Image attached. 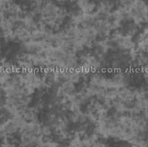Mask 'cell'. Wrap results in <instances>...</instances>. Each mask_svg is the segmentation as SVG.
Instances as JSON below:
<instances>
[{
    "mask_svg": "<svg viewBox=\"0 0 148 147\" xmlns=\"http://www.w3.org/2000/svg\"><path fill=\"white\" fill-rule=\"evenodd\" d=\"M137 43L140 50L143 56L148 58V24H146L144 30L140 33Z\"/></svg>",
    "mask_w": 148,
    "mask_h": 147,
    "instance_id": "1",
    "label": "cell"
},
{
    "mask_svg": "<svg viewBox=\"0 0 148 147\" xmlns=\"http://www.w3.org/2000/svg\"><path fill=\"white\" fill-rule=\"evenodd\" d=\"M147 135H148V133H147Z\"/></svg>",
    "mask_w": 148,
    "mask_h": 147,
    "instance_id": "2",
    "label": "cell"
}]
</instances>
